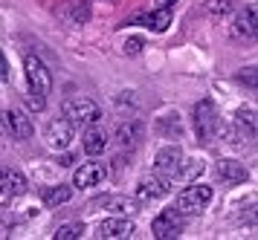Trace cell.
<instances>
[{
	"instance_id": "obj_1",
	"label": "cell",
	"mask_w": 258,
	"mask_h": 240,
	"mask_svg": "<svg viewBox=\"0 0 258 240\" xmlns=\"http://www.w3.org/2000/svg\"><path fill=\"white\" fill-rule=\"evenodd\" d=\"M24 69H26V87H29V107L32 110H44L47 107L49 87H52L49 67L38 55H26Z\"/></svg>"
},
{
	"instance_id": "obj_2",
	"label": "cell",
	"mask_w": 258,
	"mask_h": 240,
	"mask_svg": "<svg viewBox=\"0 0 258 240\" xmlns=\"http://www.w3.org/2000/svg\"><path fill=\"white\" fill-rule=\"evenodd\" d=\"M191 127L200 145H209L215 133H218V107L212 104V99H200L191 110Z\"/></svg>"
},
{
	"instance_id": "obj_3",
	"label": "cell",
	"mask_w": 258,
	"mask_h": 240,
	"mask_svg": "<svg viewBox=\"0 0 258 240\" xmlns=\"http://www.w3.org/2000/svg\"><path fill=\"white\" fill-rule=\"evenodd\" d=\"M61 116H67L76 127H90V125H99V119H102V107L93 102V99H67V102L61 104Z\"/></svg>"
},
{
	"instance_id": "obj_4",
	"label": "cell",
	"mask_w": 258,
	"mask_h": 240,
	"mask_svg": "<svg viewBox=\"0 0 258 240\" xmlns=\"http://www.w3.org/2000/svg\"><path fill=\"white\" fill-rule=\"evenodd\" d=\"M212 197H215L212 185H188V188H183V191L177 194L174 206L180 208L183 214H203L206 206L212 203Z\"/></svg>"
},
{
	"instance_id": "obj_5",
	"label": "cell",
	"mask_w": 258,
	"mask_h": 240,
	"mask_svg": "<svg viewBox=\"0 0 258 240\" xmlns=\"http://www.w3.org/2000/svg\"><path fill=\"white\" fill-rule=\"evenodd\" d=\"M183 226H186V214L180 208H165L163 214H157L151 223V231L157 240H174L183 234Z\"/></svg>"
},
{
	"instance_id": "obj_6",
	"label": "cell",
	"mask_w": 258,
	"mask_h": 240,
	"mask_svg": "<svg viewBox=\"0 0 258 240\" xmlns=\"http://www.w3.org/2000/svg\"><path fill=\"white\" fill-rule=\"evenodd\" d=\"M73 136H76V125H73L67 116L52 119V122H47V127H44V139H47L49 148H55V150H67L73 145Z\"/></svg>"
},
{
	"instance_id": "obj_7",
	"label": "cell",
	"mask_w": 258,
	"mask_h": 240,
	"mask_svg": "<svg viewBox=\"0 0 258 240\" xmlns=\"http://www.w3.org/2000/svg\"><path fill=\"white\" fill-rule=\"evenodd\" d=\"M96 237L99 240H128L134 237V223L122 214H113V217L102 220L96 226Z\"/></svg>"
},
{
	"instance_id": "obj_8",
	"label": "cell",
	"mask_w": 258,
	"mask_h": 240,
	"mask_svg": "<svg viewBox=\"0 0 258 240\" xmlns=\"http://www.w3.org/2000/svg\"><path fill=\"white\" fill-rule=\"evenodd\" d=\"M168 185H171V180L168 177H163V174H148V177H142L140 185H137V200L140 203H154V200H160V197L168 194Z\"/></svg>"
},
{
	"instance_id": "obj_9",
	"label": "cell",
	"mask_w": 258,
	"mask_h": 240,
	"mask_svg": "<svg viewBox=\"0 0 258 240\" xmlns=\"http://www.w3.org/2000/svg\"><path fill=\"white\" fill-rule=\"evenodd\" d=\"M105 177H107V168L93 156L90 162H84V165L76 168V174H73V185H76V188H96L99 183H105Z\"/></svg>"
},
{
	"instance_id": "obj_10",
	"label": "cell",
	"mask_w": 258,
	"mask_h": 240,
	"mask_svg": "<svg viewBox=\"0 0 258 240\" xmlns=\"http://www.w3.org/2000/svg\"><path fill=\"white\" fill-rule=\"evenodd\" d=\"M137 203H140V200H128V197H122V194H102V197H96L93 203H90V208L113 211V214L131 217V214H137V208H140Z\"/></svg>"
},
{
	"instance_id": "obj_11",
	"label": "cell",
	"mask_w": 258,
	"mask_h": 240,
	"mask_svg": "<svg viewBox=\"0 0 258 240\" xmlns=\"http://www.w3.org/2000/svg\"><path fill=\"white\" fill-rule=\"evenodd\" d=\"M180 165H183V150L177 148V145H165L154 156V171L168 177V180H174V174L180 171Z\"/></svg>"
},
{
	"instance_id": "obj_12",
	"label": "cell",
	"mask_w": 258,
	"mask_h": 240,
	"mask_svg": "<svg viewBox=\"0 0 258 240\" xmlns=\"http://www.w3.org/2000/svg\"><path fill=\"white\" fill-rule=\"evenodd\" d=\"M3 127L18 142H26V139H32V133H35V127H32V122H29V116L24 110H6L3 113Z\"/></svg>"
},
{
	"instance_id": "obj_13",
	"label": "cell",
	"mask_w": 258,
	"mask_h": 240,
	"mask_svg": "<svg viewBox=\"0 0 258 240\" xmlns=\"http://www.w3.org/2000/svg\"><path fill=\"white\" fill-rule=\"evenodd\" d=\"M0 188H3V191H0V200H3V203H9L12 197L26 194V188H29V185H26V177L21 171L6 168V171H3V177H0Z\"/></svg>"
},
{
	"instance_id": "obj_14",
	"label": "cell",
	"mask_w": 258,
	"mask_h": 240,
	"mask_svg": "<svg viewBox=\"0 0 258 240\" xmlns=\"http://www.w3.org/2000/svg\"><path fill=\"white\" fill-rule=\"evenodd\" d=\"M215 171H218V177H221L223 183H229V185H241L246 183V168L241 165L238 159H218L215 162Z\"/></svg>"
},
{
	"instance_id": "obj_15",
	"label": "cell",
	"mask_w": 258,
	"mask_h": 240,
	"mask_svg": "<svg viewBox=\"0 0 258 240\" xmlns=\"http://www.w3.org/2000/svg\"><path fill=\"white\" fill-rule=\"evenodd\" d=\"M140 139H142V125L137 119H128V122L116 125V142L122 150H134L140 145Z\"/></svg>"
},
{
	"instance_id": "obj_16",
	"label": "cell",
	"mask_w": 258,
	"mask_h": 240,
	"mask_svg": "<svg viewBox=\"0 0 258 240\" xmlns=\"http://www.w3.org/2000/svg\"><path fill=\"white\" fill-rule=\"evenodd\" d=\"M171 9L168 6H157L154 12H145V15H140L137 18V23H142V26H148L151 32H165L168 26H171Z\"/></svg>"
},
{
	"instance_id": "obj_17",
	"label": "cell",
	"mask_w": 258,
	"mask_h": 240,
	"mask_svg": "<svg viewBox=\"0 0 258 240\" xmlns=\"http://www.w3.org/2000/svg\"><path fill=\"white\" fill-rule=\"evenodd\" d=\"M235 32L244 38H258V6H246L235 15Z\"/></svg>"
},
{
	"instance_id": "obj_18",
	"label": "cell",
	"mask_w": 258,
	"mask_h": 240,
	"mask_svg": "<svg viewBox=\"0 0 258 240\" xmlns=\"http://www.w3.org/2000/svg\"><path fill=\"white\" fill-rule=\"evenodd\" d=\"M82 148H84V153H87V156H102V153H105V148H107V133L99 125H90L87 130H84Z\"/></svg>"
},
{
	"instance_id": "obj_19",
	"label": "cell",
	"mask_w": 258,
	"mask_h": 240,
	"mask_svg": "<svg viewBox=\"0 0 258 240\" xmlns=\"http://www.w3.org/2000/svg\"><path fill=\"white\" fill-rule=\"evenodd\" d=\"M73 197V185H52V188H44L41 191V203L44 206H61V203H67Z\"/></svg>"
},
{
	"instance_id": "obj_20",
	"label": "cell",
	"mask_w": 258,
	"mask_h": 240,
	"mask_svg": "<svg viewBox=\"0 0 258 240\" xmlns=\"http://www.w3.org/2000/svg\"><path fill=\"white\" fill-rule=\"evenodd\" d=\"M203 171H206V165H203L200 159H188V162H183V165H180V171L174 174V183L188 185V183H195Z\"/></svg>"
},
{
	"instance_id": "obj_21",
	"label": "cell",
	"mask_w": 258,
	"mask_h": 240,
	"mask_svg": "<svg viewBox=\"0 0 258 240\" xmlns=\"http://www.w3.org/2000/svg\"><path fill=\"white\" fill-rule=\"evenodd\" d=\"M235 125L244 127L249 136H258V110H252V107H238V113H235Z\"/></svg>"
},
{
	"instance_id": "obj_22",
	"label": "cell",
	"mask_w": 258,
	"mask_h": 240,
	"mask_svg": "<svg viewBox=\"0 0 258 240\" xmlns=\"http://www.w3.org/2000/svg\"><path fill=\"white\" fill-rule=\"evenodd\" d=\"M235 81H238L244 90H249V93H255V96H258V67L238 69V72H235Z\"/></svg>"
},
{
	"instance_id": "obj_23",
	"label": "cell",
	"mask_w": 258,
	"mask_h": 240,
	"mask_svg": "<svg viewBox=\"0 0 258 240\" xmlns=\"http://www.w3.org/2000/svg\"><path fill=\"white\" fill-rule=\"evenodd\" d=\"M82 234H84V223L76 220V223H64V226H58L52 237L55 240H76V237H82Z\"/></svg>"
},
{
	"instance_id": "obj_24",
	"label": "cell",
	"mask_w": 258,
	"mask_h": 240,
	"mask_svg": "<svg viewBox=\"0 0 258 240\" xmlns=\"http://www.w3.org/2000/svg\"><path fill=\"white\" fill-rule=\"evenodd\" d=\"M206 12L215 15V18L218 15H226V12H232V0H209L206 3Z\"/></svg>"
},
{
	"instance_id": "obj_25",
	"label": "cell",
	"mask_w": 258,
	"mask_h": 240,
	"mask_svg": "<svg viewBox=\"0 0 258 240\" xmlns=\"http://www.w3.org/2000/svg\"><path fill=\"white\" fill-rule=\"evenodd\" d=\"M142 46H145V41L134 35V38H128V41H125V55H140Z\"/></svg>"
},
{
	"instance_id": "obj_26",
	"label": "cell",
	"mask_w": 258,
	"mask_h": 240,
	"mask_svg": "<svg viewBox=\"0 0 258 240\" xmlns=\"http://www.w3.org/2000/svg\"><path fill=\"white\" fill-rule=\"evenodd\" d=\"M6 78H9V61L0 55V81H6Z\"/></svg>"
},
{
	"instance_id": "obj_27",
	"label": "cell",
	"mask_w": 258,
	"mask_h": 240,
	"mask_svg": "<svg viewBox=\"0 0 258 240\" xmlns=\"http://www.w3.org/2000/svg\"><path fill=\"white\" fill-rule=\"evenodd\" d=\"M246 217L252 220V223H258V206H252V208H249V214H246Z\"/></svg>"
},
{
	"instance_id": "obj_28",
	"label": "cell",
	"mask_w": 258,
	"mask_h": 240,
	"mask_svg": "<svg viewBox=\"0 0 258 240\" xmlns=\"http://www.w3.org/2000/svg\"><path fill=\"white\" fill-rule=\"evenodd\" d=\"M61 165H64V168H70V165H76V159H73V156H61Z\"/></svg>"
},
{
	"instance_id": "obj_29",
	"label": "cell",
	"mask_w": 258,
	"mask_h": 240,
	"mask_svg": "<svg viewBox=\"0 0 258 240\" xmlns=\"http://www.w3.org/2000/svg\"><path fill=\"white\" fill-rule=\"evenodd\" d=\"M154 3H157V6H168V9H171V6H174L177 0H154Z\"/></svg>"
}]
</instances>
